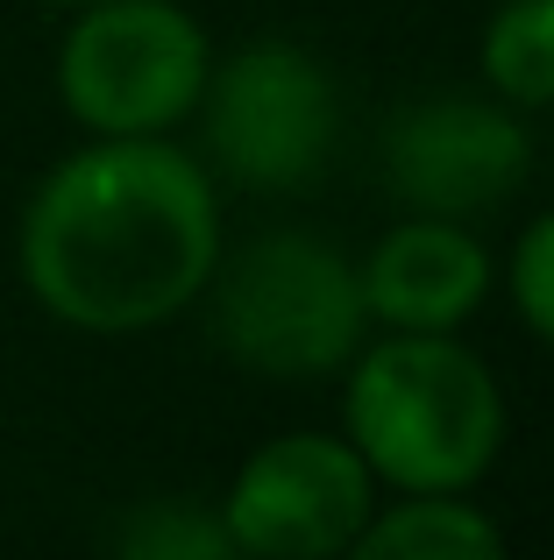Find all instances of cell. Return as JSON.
Listing matches in <instances>:
<instances>
[{
    "mask_svg": "<svg viewBox=\"0 0 554 560\" xmlns=\"http://www.w3.org/2000/svg\"><path fill=\"white\" fill-rule=\"evenodd\" d=\"M356 553L362 560H498L505 525L484 504H470V490H405L370 511Z\"/></svg>",
    "mask_w": 554,
    "mask_h": 560,
    "instance_id": "9c48e42d",
    "label": "cell"
},
{
    "mask_svg": "<svg viewBox=\"0 0 554 560\" xmlns=\"http://www.w3.org/2000/svg\"><path fill=\"white\" fill-rule=\"evenodd\" d=\"M122 553L136 560H228V525L221 504H199V497H157L136 518L122 525Z\"/></svg>",
    "mask_w": 554,
    "mask_h": 560,
    "instance_id": "8fae6325",
    "label": "cell"
},
{
    "mask_svg": "<svg viewBox=\"0 0 554 560\" xmlns=\"http://www.w3.org/2000/svg\"><path fill=\"white\" fill-rule=\"evenodd\" d=\"M213 36L178 0H85L57 43V107L79 136H178L199 114Z\"/></svg>",
    "mask_w": 554,
    "mask_h": 560,
    "instance_id": "277c9868",
    "label": "cell"
},
{
    "mask_svg": "<svg viewBox=\"0 0 554 560\" xmlns=\"http://www.w3.org/2000/svg\"><path fill=\"white\" fill-rule=\"evenodd\" d=\"M362 305L384 334H462L498 291V256L470 220L405 213L356 262Z\"/></svg>",
    "mask_w": 554,
    "mask_h": 560,
    "instance_id": "ba28073f",
    "label": "cell"
},
{
    "mask_svg": "<svg viewBox=\"0 0 554 560\" xmlns=\"http://www.w3.org/2000/svg\"><path fill=\"white\" fill-rule=\"evenodd\" d=\"M533 171L527 114L498 93H434L391 121L384 136V185L405 213L476 220L498 213Z\"/></svg>",
    "mask_w": 554,
    "mask_h": 560,
    "instance_id": "52a82bcc",
    "label": "cell"
},
{
    "mask_svg": "<svg viewBox=\"0 0 554 560\" xmlns=\"http://www.w3.org/2000/svg\"><path fill=\"white\" fill-rule=\"evenodd\" d=\"M207 305H213L221 355L277 383L334 376L370 341V305H362L356 262L305 228L256 234L235 256L221 248Z\"/></svg>",
    "mask_w": 554,
    "mask_h": 560,
    "instance_id": "3957f363",
    "label": "cell"
},
{
    "mask_svg": "<svg viewBox=\"0 0 554 560\" xmlns=\"http://www.w3.org/2000/svg\"><path fill=\"white\" fill-rule=\"evenodd\" d=\"M43 8H57V14H71V8H85V0H43Z\"/></svg>",
    "mask_w": 554,
    "mask_h": 560,
    "instance_id": "4fadbf2b",
    "label": "cell"
},
{
    "mask_svg": "<svg viewBox=\"0 0 554 560\" xmlns=\"http://www.w3.org/2000/svg\"><path fill=\"white\" fill-rule=\"evenodd\" d=\"M498 284L512 291L519 327H527L541 348H554V206H547L541 220L519 228V242H512V256H505Z\"/></svg>",
    "mask_w": 554,
    "mask_h": 560,
    "instance_id": "7c38bea8",
    "label": "cell"
},
{
    "mask_svg": "<svg viewBox=\"0 0 554 560\" xmlns=\"http://www.w3.org/2000/svg\"><path fill=\"white\" fill-rule=\"evenodd\" d=\"M484 93H498L519 114L554 107V0H498L476 36Z\"/></svg>",
    "mask_w": 554,
    "mask_h": 560,
    "instance_id": "30bf717a",
    "label": "cell"
},
{
    "mask_svg": "<svg viewBox=\"0 0 554 560\" xmlns=\"http://www.w3.org/2000/svg\"><path fill=\"white\" fill-rule=\"evenodd\" d=\"M512 411L498 370L462 334H384L342 370V440L377 490H476L498 468Z\"/></svg>",
    "mask_w": 554,
    "mask_h": 560,
    "instance_id": "7a4b0ae2",
    "label": "cell"
},
{
    "mask_svg": "<svg viewBox=\"0 0 554 560\" xmlns=\"http://www.w3.org/2000/svg\"><path fill=\"white\" fill-rule=\"evenodd\" d=\"M228 248L221 178L178 136H85L14 220L22 291L71 334L128 341L193 313Z\"/></svg>",
    "mask_w": 554,
    "mask_h": 560,
    "instance_id": "6da1fadb",
    "label": "cell"
},
{
    "mask_svg": "<svg viewBox=\"0 0 554 560\" xmlns=\"http://www.w3.org/2000/svg\"><path fill=\"white\" fill-rule=\"evenodd\" d=\"M199 136L207 171L264 199L320 185L342 142V85L305 43L256 36L242 50L213 57L207 93H199Z\"/></svg>",
    "mask_w": 554,
    "mask_h": 560,
    "instance_id": "5b68a950",
    "label": "cell"
},
{
    "mask_svg": "<svg viewBox=\"0 0 554 560\" xmlns=\"http://www.w3.org/2000/svg\"><path fill=\"white\" fill-rule=\"evenodd\" d=\"M377 511V476L342 433H277L221 490L228 547L256 560H334L356 553Z\"/></svg>",
    "mask_w": 554,
    "mask_h": 560,
    "instance_id": "8992f818",
    "label": "cell"
}]
</instances>
